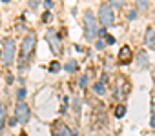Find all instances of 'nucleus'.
<instances>
[{
  "label": "nucleus",
  "mask_w": 155,
  "mask_h": 136,
  "mask_svg": "<svg viewBox=\"0 0 155 136\" xmlns=\"http://www.w3.org/2000/svg\"><path fill=\"white\" fill-rule=\"evenodd\" d=\"M35 45H37V35H35V31H29L24 36L22 45H20V56H22V60H26V58H29L33 54Z\"/></svg>",
  "instance_id": "obj_2"
},
{
  "label": "nucleus",
  "mask_w": 155,
  "mask_h": 136,
  "mask_svg": "<svg viewBox=\"0 0 155 136\" xmlns=\"http://www.w3.org/2000/svg\"><path fill=\"white\" fill-rule=\"evenodd\" d=\"M51 134H53V136H77V132H75L71 127H68L66 123H62V122L53 123Z\"/></svg>",
  "instance_id": "obj_7"
},
{
  "label": "nucleus",
  "mask_w": 155,
  "mask_h": 136,
  "mask_svg": "<svg viewBox=\"0 0 155 136\" xmlns=\"http://www.w3.org/2000/svg\"><path fill=\"white\" fill-rule=\"evenodd\" d=\"M93 91H95V93H99V94H104V91H106V89H104V85H102V84H95V85H93Z\"/></svg>",
  "instance_id": "obj_16"
},
{
  "label": "nucleus",
  "mask_w": 155,
  "mask_h": 136,
  "mask_svg": "<svg viewBox=\"0 0 155 136\" xmlns=\"http://www.w3.org/2000/svg\"><path fill=\"white\" fill-rule=\"evenodd\" d=\"M4 123H6V107H4V104H0V134H2Z\"/></svg>",
  "instance_id": "obj_9"
},
{
  "label": "nucleus",
  "mask_w": 155,
  "mask_h": 136,
  "mask_svg": "<svg viewBox=\"0 0 155 136\" xmlns=\"http://www.w3.org/2000/svg\"><path fill=\"white\" fill-rule=\"evenodd\" d=\"M139 63H148V56H146V53H140V56H139Z\"/></svg>",
  "instance_id": "obj_18"
},
{
  "label": "nucleus",
  "mask_w": 155,
  "mask_h": 136,
  "mask_svg": "<svg viewBox=\"0 0 155 136\" xmlns=\"http://www.w3.org/2000/svg\"><path fill=\"white\" fill-rule=\"evenodd\" d=\"M135 17H137V13H135V11H131V13H130V17H128V18H130V20H133V18H135Z\"/></svg>",
  "instance_id": "obj_23"
},
{
  "label": "nucleus",
  "mask_w": 155,
  "mask_h": 136,
  "mask_svg": "<svg viewBox=\"0 0 155 136\" xmlns=\"http://www.w3.org/2000/svg\"><path fill=\"white\" fill-rule=\"evenodd\" d=\"M64 69H66L68 73H73V71H77V60H69V62L64 65Z\"/></svg>",
  "instance_id": "obj_11"
},
{
  "label": "nucleus",
  "mask_w": 155,
  "mask_h": 136,
  "mask_svg": "<svg viewBox=\"0 0 155 136\" xmlns=\"http://www.w3.org/2000/svg\"><path fill=\"white\" fill-rule=\"evenodd\" d=\"M119 54H120V56H119V58H120V63H128V62L131 60V49H130L128 45H124Z\"/></svg>",
  "instance_id": "obj_8"
},
{
  "label": "nucleus",
  "mask_w": 155,
  "mask_h": 136,
  "mask_svg": "<svg viewBox=\"0 0 155 136\" xmlns=\"http://www.w3.org/2000/svg\"><path fill=\"white\" fill-rule=\"evenodd\" d=\"M106 44H115V38L108 35V36H106Z\"/></svg>",
  "instance_id": "obj_20"
},
{
  "label": "nucleus",
  "mask_w": 155,
  "mask_h": 136,
  "mask_svg": "<svg viewBox=\"0 0 155 136\" xmlns=\"http://www.w3.org/2000/svg\"><path fill=\"white\" fill-rule=\"evenodd\" d=\"M99 20L104 27H111L113 22H115V13H113V8L110 4H102L99 8Z\"/></svg>",
  "instance_id": "obj_4"
},
{
  "label": "nucleus",
  "mask_w": 155,
  "mask_h": 136,
  "mask_svg": "<svg viewBox=\"0 0 155 136\" xmlns=\"http://www.w3.org/2000/svg\"><path fill=\"white\" fill-rule=\"evenodd\" d=\"M15 118H17L18 123H22V125H26V123L29 122V118H31V109H29V105H28L26 102H18V104H17V107H15Z\"/></svg>",
  "instance_id": "obj_5"
},
{
  "label": "nucleus",
  "mask_w": 155,
  "mask_h": 136,
  "mask_svg": "<svg viewBox=\"0 0 155 136\" xmlns=\"http://www.w3.org/2000/svg\"><path fill=\"white\" fill-rule=\"evenodd\" d=\"M126 4V0H110V6L111 8H122Z\"/></svg>",
  "instance_id": "obj_12"
},
{
  "label": "nucleus",
  "mask_w": 155,
  "mask_h": 136,
  "mask_svg": "<svg viewBox=\"0 0 155 136\" xmlns=\"http://www.w3.org/2000/svg\"><path fill=\"white\" fill-rule=\"evenodd\" d=\"M0 58H2V51H0Z\"/></svg>",
  "instance_id": "obj_26"
},
{
  "label": "nucleus",
  "mask_w": 155,
  "mask_h": 136,
  "mask_svg": "<svg viewBox=\"0 0 155 136\" xmlns=\"http://www.w3.org/2000/svg\"><path fill=\"white\" fill-rule=\"evenodd\" d=\"M84 35H86V40H93L99 35L97 18H95V15L91 11H86L84 13Z\"/></svg>",
  "instance_id": "obj_1"
},
{
  "label": "nucleus",
  "mask_w": 155,
  "mask_h": 136,
  "mask_svg": "<svg viewBox=\"0 0 155 136\" xmlns=\"http://www.w3.org/2000/svg\"><path fill=\"white\" fill-rule=\"evenodd\" d=\"M4 2H8V0H4Z\"/></svg>",
  "instance_id": "obj_27"
},
{
  "label": "nucleus",
  "mask_w": 155,
  "mask_h": 136,
  "mask_svg": "<svg viewBox=\"0 0 155 136\" xmlns=\"http://www.w3.org/2000/svg\"><path fill=\"white\" fill-rule=\"evenodd\" d=\"M151 111H153V116H155V102L151 104Z\"/></svg>",
  "instance_id": "obj_25"
},
{
  "label": "nucleus",
  "mask_w": 155,
  "mask_h": 136,
  "mask_svg": "<svg viewBox=\"0 0 155 136\" xmlns=\"http://www.w3.org/2000/svg\"><path fill=\"white\" fill-rule=\"evenodd\" d=\"M15 54H17V45H15V40L11 36L4 38L2 42V60L6 63H11L15 60Z\"/></svg>",
  "instance_id": "obj_3"
},
{
  "label": "nucleus",
  "mask_w": 155,
  "mask_h": 136,
  "mask_svg": "<svg viewBox=\"0 0 155 136\" xmlns=\"http://www.w3.org/2000/svg\"><path fill=\"white\" fill-rule=\"evenodd\" d=\"M137 6H139V9H148V6H150V0H137Z\"/></svg>",
  "instance_id": "obj_13"
},
{
  "label": "nucleus",
  "mask_w": 155,
  "mask_h": 136,
  "mask_svg": "<svg viewBox=\"0 0 155 136\" xmlns=\"http://www.w3.org/2000/svg\"><path fill=\"white\" fill-rule=\"evenodd\" d=\"M150 125H151V127L155 129V116H151V120H150Z\"/></svg>",
  "instance_id": "obj_24"
},
{
  "label": "nucleus",
  "mask_w": 155,
  "mask_h": 136,
  "mask_svg": "<svg viewBox=\"0 0 155 136\" xmlns=\"http://www.w3.org/2000/svg\"><path fill=\"white\" fill-rule=\"evenodd\" d=\"M44 4H46V8H48V9H51V8H53V2H51V0H44Z\"/></svg>",
  "instance_id": "obj_21"
},
{
  "label": "nucleus",
  "mask_w": 155,
  "mask_h": 136,
  "mask_svg": "<svg viewBox=\"0 0 155 136\" xmlns=\"http://www.w3.org/2000/svg\"><path fill=\"white\" fill-rule=\"evenodd\" d=\"M86 82H88V78L82 76V78H81V87H86Z\"/></svg>",
  "instance_id": "obj_22"
},
{
  "label": "nucleus",
  "mask_w": 155,
  "mask_h": 136,
  "mask_svg": "<svg viewBox=\"0 0 155 136\" xmlns=\"http://www.w3.org/2000/svg\"><path fill=\"white\" fill-rule=\"evenodd\" d=\"M49 71H51V73H58V71H60V63H58V62H51Z\"/></svg>",
  "instance_id": "obj_15"
},
{
  "label": "nucleus",
  "mask_w": 155,
  "mask_h": 136,
  "mask_svg": "<svg viewBox=\"0 0 155 136\" xmlns=\"http://www.w3.org/2000/svg\"><path fill=\"white\" fill-rule=\"evenodd\" d=\"M124 113H126V107H124V105H119V107L115 109V116H117V118H122Z\"/></svg>",
  "instance_id": "obj_14"
},
{
  "label": "nucleus",
  "mask_w": 155,
  "mask_h": 136,
  "mask_svg": "<svg viewBox=\"0 0 155 136\" xmlns=\"http://www.w3.org/2000/svg\"><path fill=\"white\" fill-rule=\"evenodd\" d=\"M17 96H18V102H24V96H26V89H24V87H22V89H18Z\"/></svg>",
  "instance_id": "obj_17"
},
{
  "label": "nucleus",
  "mask_w": 155,
  "mask_h": 136,
  "mask_svg": "<svg viewBox=\"0 0 155 136\" xmlns=\"http://www.w3.org/2000/svg\"><path fill=\"white\" fill-rule=\"evenodd\" d=\"M104 45H106V42H102V40H101V38H99V40H97V42H95V47H97V49H102V47H104Z\"/></svg>",
  "instance_id": "obj_19"
},
{
  "label": "nucleus",
  "mask_w": 155,
  "mask_h": 136,
  "mask_svg": "<svg viewBox=\"0 0 155 136\" xmlns=\"http://www.w3.org/2000/svg\"><path fill=\"white\" fill-rule=\"evenodd\" d=\"M153 33H155V29L153 27H148V31H146V45H153Z\"/></svg>",
  "instance_id": "obj_10"
},
{
  "label": "nucleus",
  "mask_w": 155,
  "mask_h": 136,
  "mask_svg": "<svg viewBox=\"0 0 155 136\" xmlns=\"http://www.w3.org/2000/svg\"><path fill=\"white\" fill-rule=\"evenodd\" d=\"M46 38H48V44H49L51 51H53L55 54H60V53H62V44H60V36L55 33V29H48Z\"/></svg>",
  "instance_id": "obj_6"
}]
</instances>
